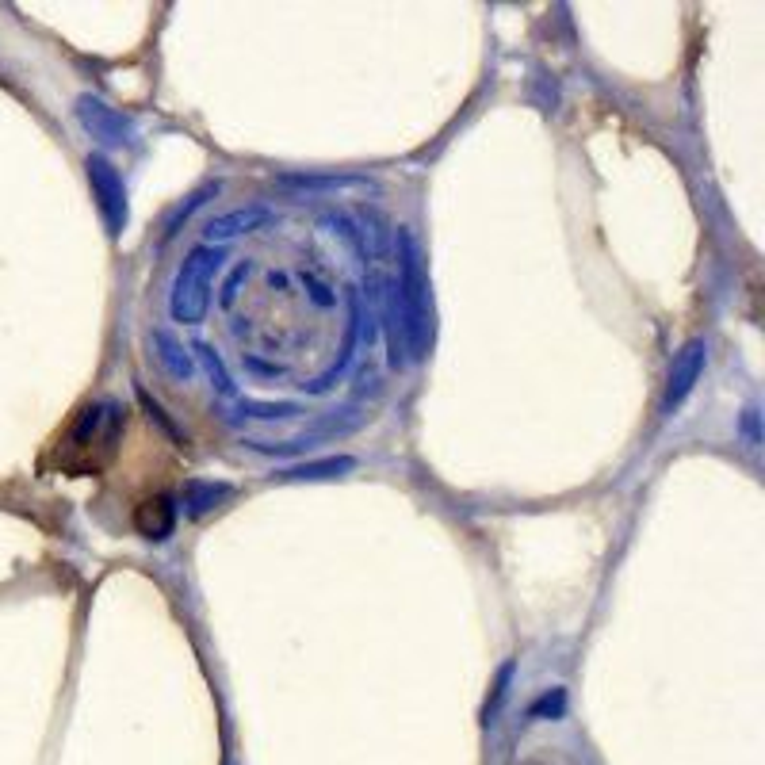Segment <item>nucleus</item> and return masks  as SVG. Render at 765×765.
<instances>
[{
	"mask_svg": "<svg viewBox=\"0 0 765 765\" xmlns=\"http://www.w3.org/2000/svg\"><path fill=\"white\" fill-rule=\"evenodd\" d=\"M127 414L119 402H88L81 406L66 433L54 440L50 467H58L69 479H92L104 475L111 459L119 456V440H123Z\"/></svg>",
	"mask_w": 765,
	"mask_h": 765,
	"instance_id": "nucleus-1",
	"label": "nucleus"
},
{
	"mask_svg": "<svg viewBox=\"0 0 765 765\" xmlns=\"http://www.w3.org/2000/svg\"><path fill=\"white\" fill-rule=\"evenodd\" d=\"M402 257H398V280H394V303H391V349L394 364L402 360H421L433 345V306H429V284L421 253L410 234H398Z\"/></svg>",
	"mask_w": 765,
	"mask_h": 765,
	"instance_id": "nucleus-2",
	"label": "nucleus"
},
{
	"mask_svg": "<svg viewBox=\"0 0 765 765\" xmlns=\"http://www.w3.org/2000/svg\"><path fill=\"white\" fill-rule=\"evenodd\" d=\"M219 261H222L219 249H211V245H196V249L184 257V264H180V272H176V280H173V291H169V310H173L176 322L192 326V322H199V318L207 314Z\"/></svg>",
	"mask_w": 765,
	"mask_h": 765,
	"instance_id": "nucleus-3",
	"label": "nucleus"
},
{
	"mask_svg": "<svg viewBox=\"0 0 765 765\" xmlns=\"http://www.w3.org/2000/svg\"><path fill=\"white\" fill-rule=\"evenodd\" d=\"M88 184H92V196H96V207H100V219L108 226L111 238L123 234L127 226V188H123V176L111 165L108 157L92 153L88 157Z\"/></svg>",
	"mask_w": 765,
	"mask_h": 765,
	"instance_id": "nucleus-4",
	"label": "nucleus"
},
{
	"mask_svg": "<svg viewBox=\"0 0 765 765\" xmlns=\"http://www.w3.org/2000/svg\"><path fill=\"white\" fill-rule=\"evenodd\" d=\"M77 119H81V127H85L96 142H104V146H123V142L134 138L131 119H127L123 111L108 108V104L96 100V96H81V100H77Z\"/></svg>",
	"mask_w": 765,
	"mask_h": 765,
	"instance_id": "nucleus-5",
	"label": "nucleus"
},
{
	"mask_svg": "<svg viewBox=\"0 0 765 765\" xmlns=\"http://www.w3.org/2000/svg\"><path fill=\"white\" fill-rule=\"evenodd\" d=\"M704 341H689L685 349L674 356V368H670V383L662 394V414H674L681 402L689 398V391L697 387L700 372H704Z\"/></svg>",
	"mask_w": 765,
	"mask_h": 765,
	"instance_id": "nucleus-6",
	"label": "nucleus"
},
{
	"mask_svg": "<svg viewBox=\"0 0 765 765\" xmlns=\"http://www.w3.org/2000/svg\"><path fill=\"white\" fill-rule=\"evenodd\" d=\"M173 525H176V509L165 494L146 498V502L134 509V528H138L146 540H169Z\"/></svg>",
	"mask_w": 765,
	"mask_h": 765,
	"instance_id": "nucleus-7",
	"label": "nucleus"
},
{
	"mask_svg": "<svg viewBox=\"0 0 765 765\" xmlns=\"http://www.w3.org/2000/svg\"><path fill=\"white\" fill-rule=\"evenodd\" d=\"M230 494H234V490H230L226 482H199V479L184 482V505H188L192 517H203V513L219 509Z\"/></svg>",
	"mask_w": 765,
	"mask_h": 765,
	"instance_id": "nucleus-8",
	"label": "nucleus"
},
{
	"mask_svg": "<svg viewBox=\"0 0 765 765\" xmlns=\"http://www.w3.org/2000/svg\"><path fill=\"white\" fill-rule=\"evenodd\" d=\"M253 222H261V211H249V215H226L211 226V238H226V234H238V226H253Z\"/></svg>",
	"mask_w": 765,
	"mask_h": 765,
	"instance_id": "nucleus-9",
	"label": "nucleus"
},
{
	"mask_svg": "<svg viewBox=\"0 0 765 765\" xmlns=\"http://www.w3.org/2000/svg\"><path fill=\"white\" fill-rule=\"evenodd\" d=\"M352 459H326V463H310V467H299L295 479H322V471H349Z\"/></svg>",
	"mask_w": 765,
	"mask_h": 765,
	"instance_id": "nucleus-10",
	"label": "nucleus"
},
{
	"mask_svg": "<svg viewBox=\"0 0 765 765\" xmlns=\"http://www.w3.org/2000/svg\"><path fill=\"white\" fill-rule=\"evenodd\" d=\"M563 700H567V693H563V689H555V693H544V697L532 704V716H563Z\"/></svg>",
	"mask_w": 765,
	"mask_h": 765,
	"instance_id": "nucleus-11",
	"label": "nucleus"
}]
</instances>
